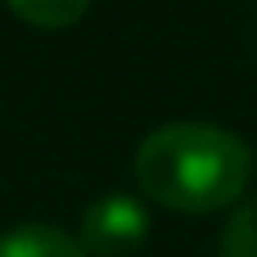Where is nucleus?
I'll return each mask as SVG.
<instances>
[{
  "label": "nucleus",
  "instance_id": "20e7f679",
  "mask_svg": "<svg viewBox=\"0 0 257 257\" xmlns=\"http://www.w3.org/2000/svg\"><path fill=\"white\" fill-rule=\"evenodd\" d=\"M23 23H32V27H45V32H54V27H72V23H81L86 18V9H90V0H5Z\"/></svg>",
  "mask_w": 257,
  "mask_h": 257
},
{
  "label": "nucleus",
  "instance_id": "39448f33",
  "mask_svg": "<svg viewBox=\"0 0 257 257\" xmlns=\"http://www.w3.org/2000/svg\"><path fill=\"white\" fill-rule=\"evenodd\" d=\"M221 257H257V194L248 203H239V212L226 221Z\"/></svg>",
  "mask_w": 257,
  "mask_h": 257
},
{
  "label": "nucleus",
  "instance_id": "f257e3e1",
  "mask_svg": "<svg viewBox=\"0 0 257 257\" xmlns=\"http://www.w3.org/2000/svg\"><path fill=\"white\" fill-rule=\"evenodd\" d=\"M253 176V149L217 122H167L136 149V181L145 199L172 212L230 208Z\"/></svg>",
  "mask_w": 257,
  "mask_h": 257
},
{
  "label": "nucleus",
  "instance_id": "f03ea898",
  "mask_svg": "<svg viewBox=\"0 0 257 257\" xmlns=\"http://www.w3.org/2000/svg\"><path fill=\"white\" fill-rule=\"evenodd\" d=\"M77 239L90 257H131L149 239V212L131 194H99L81 212Z\"/></svg>",
  "mask_w": 257,
  "mask_h": 257
},
{
  "label": "nucleus",
  "instance_id": "7ed1b4c3",
  "mask_svg": "<svg viewBox=\"0 0 257 257\" xmlns=\"http://www.w3.org/2000/svg\"><path fill=\"white\" fill-rule=\"evenodd\" d=\"M0 257H90V253L68 230L45 226V221H27V226H14L0 235Z\"/></svg>",
  "mask_w": 257,
  "mask_h": 257
}]
</instances>
